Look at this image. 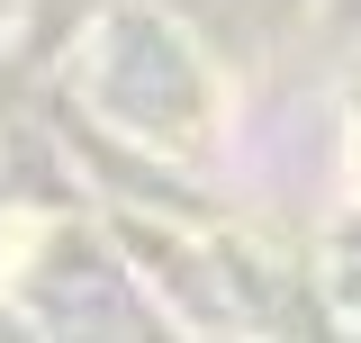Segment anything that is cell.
Returning <instances> with one entry per match:
<instances>
[{"instance_id":"cell-1","label":"cell","mask_w":361,"mask_h":343,"mask_svg":"<svg viewBox=\"0 0 361 343\" xmlns=\"http://www.w3.org/2000/svg\"><path fill=\"white\" fill-rule=\"evenodd\" d=\"M45 226L37 217H9V226H0V280H18V271H27V244H37Z\"/></svg>"}]
</instances>
